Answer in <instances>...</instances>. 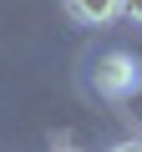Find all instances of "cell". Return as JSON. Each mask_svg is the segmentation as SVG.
Masks as SVG:
<instances>
[{
  "label": "cell",
  "mask_w": 142,
  "mask_h": 152,
  "mask_svg": "<svg viewBox=\"0 0 142 152\" xmlns=\"http://www.w3.org/2000/svg\"><path fill=\"white\" fill-rule=\"evenodd\" d=\"M91 86H97L107 102H127V96H137V86H142V66H137V56H132V51H102L97 66H91Z\"/></svg>",
  "instance_id": "obj_1"
},
{
  "label": "cell",
  "mask_w": 142,
  "mask_h": 152,
  "mask_svg": "<svg viewBox=\"0 0 142 152\" xmlns=\"http://www.w3.org/2000/svg\"><path fill=\"white\" fill-rule=\"evenodd\" d=\"M66 15L76 20V26H107L117 20V0H61Z\"/></svg>",
  "instance_id": "obj_2"
},
{
  "label": "cell",
  "mask_w": 142,
  "mask_h": 152,
  "mask_svg": "<svg viewBox=\"0 0 142 152\" xmlns=\"http://www.w3.org/2000/svg\"><path fill=\"white\" fill-rule=\"evenodd\" d=\"M117 15H127L132 26H142V0H117Z\"/></svg>",
  "instance_id": "obj_3"
},
{
  "label": "cell",
  "mask_w": 142,
  "mask_h": 152,
  "mask_svg": "<svg viewBox=\"0 0 142 152\" xmlns=\"http://www.w3.org/2000/svg\"><path fill=\"white\" fill-rule=\"evenodd\" d=\"M112 152H142V142H117Z\"/></svg>",
  "instance_id": "obj_4"
}]
</instances>
